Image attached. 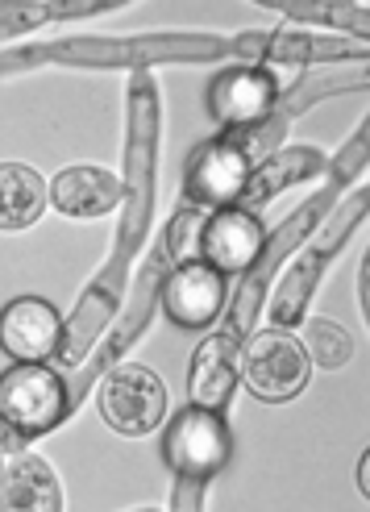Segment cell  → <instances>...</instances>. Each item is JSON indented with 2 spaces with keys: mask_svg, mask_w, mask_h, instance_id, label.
Here are the masks:
<instances>
[{
  "mask_svg": "<svg viewBox=\"0 0 370 512\" xmlns=\"http://www.w3.org/2000/svg\"><path fill=\"white\" fill-rule=\"evenodd\" d=\"M362 84H366L362 75H354V80H341V84H333V80H300V84L287 92L262 121L246 125V130H221V134L250 159V167H258L262 159H271V155H275L279 142H283V134L292 130V121H296L300 113H308L316 100L337 96V92H346V88H362Z\"/></svg>",
  "mask_w": 370,
  "mask_h": 512,
  "instance_id": "13",
  "label": "cell"
},
{
  "mask_svg": "<svg viewBox=\"0 0 370 512\" xmlns=\"http://www.w3.org/2000/svg\"><path fill=\"white\" fill-rule=\"evenodd\" d=\"M267 9L304 21V25H329V30H346L366 42L370 34V13L366 5H350V0H262Z\"/></svg>",
  "mask_w": 370,
  "mask_h": 512,
  "instance_id": "23",
  "label": "cell"
},
{
  "mask_svg": "<svg viewBox=\"0 0 370 512\" xmlns=\"http://www.w3.org/2000/svg\"><path fill=\"white\" fill-rule=\"evenodd\" d=\"M304 325V354H308V363L316 367H325V371H337V367H346L350 363V354H354V338H350V329L346 325H337L329 317H308L300 321Z\"/></svg>",
  "mask_w": 370,
  "mask_h": 512,
  "instance_id": "24",
  "label": "cell"
},
{
  "mask_svg": "<svg viewBox=\"0 0 370 512\" xmlns=\"http://www.w3.org/2000/svg\"><path fill=\"white\" fill-rule=\"evenodd\" d=\"M125 200V184L104 167H67L50 184V204L63 217H104Z\"/></svg>",
  "mask_w": 370,
  "mask_h": 512,
  "instance_id": "20",
  "label": "cell"
},
{
  "mask_svg": "<svg viewBox=\"0 0 370 512\" xmlns=\"http://www.w3.org/2000/svg\"><path fill=\"white\" fill-rule=\"evenodd\" d=\"M200 225H204V213L200 209H179L171 217L167 229V250H171V263H196L200 259Z\"/></svg>",
  "mask_w": 370,
  "mask_h": 512,
  "instance_id": "25",
  "label": "cell"
},
{
  "mask_svg": "<svg viewBox=\"0 0 370 512\" xmlns=\"http://www.w3.org/2000/svg\"><path fill=\"white\" fill-rule=\"evenodd\" d=\"M267 229L250 209H213L200 225V263L217 267L221 275H242L262 250Z\"/></svg>",
  "mask_w": 370,
  "mask_h": 512,
  "instance_id": "15",
  "label": "cell"
},
{
  "mask_svg": "<svg viewBox=\"0 0 370 512\" xmlns=\"http://www.w3.org/2000/svg\"><path fill=\"white\" fill-rule=\"evenodd\" d=\"M71 417L67 379L46 363H13L0 375V421H9L25 442L59 429Z\"/></svg>",
  "mask_w": 370,
  "mask_h": 512,
  "instance_id": "7",
  "label": "cell"
},
{
  "mask_svg": "<svg viewBox=\"0 0 370 512\" xmlns=\"http://www.w3.org/2000/svg\"><path fill=\"white\" fill-rule=\"evenodd\" d=\"M158 130H163V105H158V84L150 71H134L125 88V213L117 225V238L109 250V263L96 271V279L79 296L75 313L63 325V346L55 354L59 367H79L100 334L113 325L121 296L129 284L134 254L146 242V229L154 217V175H158Z\"/></svg>",
  "mask_w": 370,
  "mask_h": 512,
  "instance_id": "1",
  "label": "cell"
},
{
  "mask_svg": "<svg viewBox=\"0 0 370 512\" xmlns=\"http://www.w3.org/2000/svg\"><path fill=\"white\" fill-rule=\"evenodd\" d=\"M113 9H125V0H0V38L38 30V25L100 17Z\"/></svg>",
  "mask_w": 370,
  "mask_h": 512,
  "instance_id": "21",
  "label": "cell"
},
{
  "mask_svg": "<svg viewBox=\"0 0 370 512\" xmlns=\"http://www.w3.org/2000/svg\"><path fill=\"white\" fill-rule=\"evenodd\" d=\"M237 59L233 38L217 34H138V38H63L0 50V75L30 67H92V71H150L154 63H217Z\"/></svg>",
  "mask_w": 370,
  "mask_h": 512,
  "instance_id": "2",
  "label": "cell"
},
{
  "mask_svg": "<svg viewBox=\"0 0 370 512\" xmlns=\"http://www.w3.org/2000/svg\"><path fill=\"white\" fill-rule=\"evenodd\" d=\"M163 313L171 325L179 329H200V325H213L221 304H225V275L208 263H179L171 267L167 284H163Z\"/></svg>",
  "mask_w": 370,
  "mask_h": 512,
  "instance_id": "16",
  "label": "cell"
},
{
  "mask_svg": "<svg viewBox=\"0 0 370 512\" xmlns=\"http://www.w3.org/2000/svg\"><path fill=\"white\" fill-rule=\"evenodd\" d=\"M50 200L46 179L25 163H0V229H30Z\"/></svg>",
  "mask_w": 370,
  "mask_h": 512,
  "instance_id": "22",
  "label": "cell"
},
{
  "mask_svg": "<svg viewBox=\"0 0 370 512\" xmlns=\"http://www.w3.org/2000/svg\"><path fill=\"white\" fill-rule=\"evenodd\" d=\"M163 458L175 471V512H200L204 508V488L225 463H229V425L221 413H208L200 404L179 408L167 425L163 438Z\"/></svg>",
  "mask_w": 370,
  "mask_h": 512,
  "instance_id": "5",
  "label": "cell"
},
{
  "mask_svg": "<svg viewBox=\"0 0 370 512\" xmlns=\"http://www.w3.org/2000/svg\"><path fill=\"white\" fill-rule=\"evenodd\" d=\"M171 250H167V229L158 234V242H154V250L146 254V263H142V271H138V284H134V304L125 309V317L109 329V338H104L96 350H88V358L75 367V375H71V383H67V408L75 413L79 404H84V396L100 383V371H109V367H117L121 358L134 350V342H142V334H146V325H150V313H154V304H158V296H163V284H167V275H171Z\"/></svg>",
  "mask_w": 370,
  "mask_h": 512,
  "instance_id": "6",
  "label": "cell"
},
{
  "mask_svg": "<svg viewBox=\"0 0 370 512\" xmlns=\"http://www.w3.org/2000/svg\"><path fill=\"white\" fill-rule=\"evenodd\" d=\"M0 508L9 512H59L63 488L46 458L38 454H5V471H0Z\"/></svg>",
  "mask_w": 370,
  "mask_h": 512,
  "instance_id": "19",
  "label": "cell"
},
{
  "mask_svg": "<svg viewBox=\"0 0 370 512\" xmlns=\"http://www.w3.org/2000/svg\"><path fill=\"white\" fill-rule=\"evenodd\" d=\"M366 150H370V125L362 121L358 130H354V138L346 142V150L333 159L329 184L321 192H312L292 217H283V225L275 229L271 238H262L258 259L242 271V284H237V292H233V304H229V313H225V329H221V334H229L233 342H242L250 334V325L258 321L262 304H267V288H271L275 271L283 267V259H292V250L312 234L316 221H321L333 209L337 196L358 179V171L366 167Z\"/></svg>",
  "mask_w": 370,
  "mask_h": 512,
  "instance_id": "3",
  "label": "cell"
},
{
  "mask_svg": "<svg viewBox=\"0 0 370 512\" xmlns=\"http://www.w3.org/2000/svg\"><path fill=\"white\" fill-rule=\"evenodd\" d=\"M237 350L242 342H233L229 334H208L192 350V367H188V396L192 404L208 408V413H225L237 392Z\"/></svg>",
  "mask_w": 370,
  "mask_h": 512,
  "instance_id": "17",
  "label": "cell"
},
{
  "mask_svg": "<svg viewBox=\"0 0 370 512\" xmlns=\"http://www.w3.org/2000/svg\"><path fill=\"white\" fill-rule=\"evenodd\" d=\"M96 404H100L104 425L113 433H121V438H146L167 417V388L150 367L117 363L100 379Z\"/></svg>",
  "mask_w": 370,
  "mask_h": 512,
  "instance_id": "9",
  "label": "cell"
},
{
  "mask_svg": "<svg viewBox=\"0 0 370 512\" xmlns=\"http://www.w3.org/2000/svg\"><path fill=\"white\" fill-rule=\"evenodd\" d=\"M63 346V317L42 296H17L0 309V350L13 363H46Z\"/></svg>",
  "mask_w": 370,
  "mask_h": 512,
  "instance_id": "14",
  "label": "cell"
},
{
  "mask_svg": "<svg viewBox=\"0 0 370 512\" xmlns=\"http://www.w3.org/2000/svg\"><path fill=\"white\" fill-rule=\"evenodd\" d=\"M279 105V80L267 67H250V63H233L225 67L213 84H208V121L221 130H246V125L262 121Z\"/></svg>",
  "mask_w": 370,
  "mask_h": 512,
  "instance_id": "11",
  "label": "cell"
},
{
  "mask_svg": "<svg viewBox=\"0 0 370 512\" xmlns=\"http://www.w3.org/2000/svg\"><path fill=\"white\" fill-rule=\"evenodd\" d=\"M237 63L267 67V63H337V59H366L370 42L341 38V34H308V30H271V34H237L233 38Z\"/></svg>",
  "mask_w": 370,
  "mask_h": 512,
  "instance_id": "10",
  "label": "cell"
},
{
  "mask_svg": "<svg viewBox=\"0 0 370 512\" xmlns=\"http://www.w3.org/2000/svg\"><path fill=\"white\" fill-rule=\"evenodd\" d=\"M321 171H329V159L316 146H292V150H275L271 159H262L258 167H250L246 188L237 192V209H258V204L275 200L279 192L304 184V179H316Z\"/></svg>",
  "mask_w": 370,
  "mask_h": 512,
  "instance_id": "18",
  "label": "cell"
},
{
  "mask_svg": "<svg viewBox=\"0 0 370 512\" xmlns=\"http://www.w3.org/2000/svg\"><path fill=\"white\" fill-rule=\"evenodd\" d=\"M358 492L362 496L370 492V454H362V463H358Z\"/></svg>",
  "mask_w": 370,
  "mask_h": 512,
  "instance_id": "27",
  "label": "cell"
},
{
  "mask_svg": "<svg viewBox=\"0 0 370 512\" xmlns=\"http://www.w3.org/2000/svg\"><path fill=\"white\" fill-rule=\"evenodd\" d=\"M246 346L237 350V375L262 404H283L308 388L312 363L296 334L287 329H258L242 338Z\"/></svg>",
  "mask_w": 370,
  "mask_h": 512,
  "instance_id": "8",
  "label": "cell"
},
{
  "mask_svg": "<svg viewBox=\"0 0 370 512\" xmlns=\"http://www.w3.org/2000/svg\"><path fill=\"white\" fill-rule=\"evenodd\" d=\"M17 450H25V438L9 421H0V454H17Z\"/></svg>",
  "mask_w": 370,
  "mask_h": 512,
  "instance_id": "26",
  "label": "cell"
},
{
  "mask_svg": "<svg viewBox=\"0 0 370 512\" xmlns=\"http://www.w3.org/2000/svg\"><path fill=\"white\" fill-rule=\"evenodd\" d=\"M366 204H370V192L366 188H354L346 200H341V209L333 217L316 221V229L296 246L300 254L292 259V267H287V275L279 279V288H275V296L267 304V325L271 329H287V325H300L304 321V309H308L316 284H321L325 267L333 263V254L350 242L354 225L366 213Z\"/></svg>",
  "mask_w": 370,
  "mask_h": 512,
  "instance_id": "4",
  "label": "cell"
},
{
  "mask_svg": "<svg viewBox=\"0 0 370 512\" xmlns=\"http://www.w3.org/2000/svg\"><path fill=\"white\" fill-rule=\"evenodd\" d=\"M250 179V159L225 134L208 138L192 150L183 167V196L192 209H229Z\"/></svg>",
  "mask_w": 370,
  "mask_h": 512,
  "instance_id": "12",
  "label": "cell"
},
{
  "mask_svg": "<svg viewBox=\"0 0 370 512\" xmlns=\"http://www.w3.org/2000/svg\"><path fill=\"white\" fill-rule=\"evenodd\" d=\"M0 458H5V454H0ZM0 471H5V467H0Z\"/></svg>",
  "mask_w": 370,
  "mask_h": 512,
  "instance_id": "28",
  "label": "cell"
}]
</instances>
